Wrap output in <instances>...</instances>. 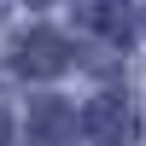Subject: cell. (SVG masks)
Here are the masks:
<instances>
[{"label": "cell", "instance_id": "cell-1", "mask_svg": "<svg viewBox=\"0 0 146 146\" xmlns=\"http://www.w3.org/2000/svg\"><path fill=\"white\" fill-rule=\"evenodd\" d=\"M82 123H88V140L94 146H129L135 140V111H129V100H111V94L94 100Z\"/></svg>", "mask_w": 146, "mask_h": 146}, {"label": "cell", "instance_id": "cell-2", "mask_svg": "<svg viewBox=\"0 0 146 146\" xmlns=\"http://www.w3.org/2000/svg\"><path fill=\"white\" fill-rule=\"evenodd\" d=\"M29 129H35V146H64V135L76 129V117H70L58 100H41L35 117H29Z\"/></svg>", "mask_w": 146, "mask_h": 146}, {"label": "cell", "instance_id": "cell-3", "mask_svg": "<svg viewBox=\"0 0 146 146\" xmlns=\"http://www.w3.org/2000/svg\"><path fill=\"white\" fill-rule=\"evenodd\" d=\"M18 64H23V70H35V76H53V70L64 64V41H58V35H29Z\"/></svg>", "mask_w": 146, "mask_h": 146}, {"label": "cell", "instance_id": "cell-4", "mask_svg": "<svg viewBox=\"0 0 146 146\" xmlns=\"http://www.w3.org/2000/svg\"><path fill=\"white\" fill-rule=\"evenodd\" d=\"M0 146H6V117H0Z\"/></svg>", "mask_w": 146, "mask_h": 146}]
</instances>
